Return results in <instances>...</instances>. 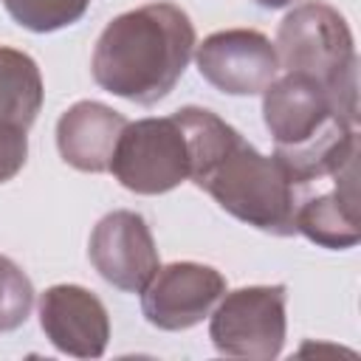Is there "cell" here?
Wrapping results in <instances>:
<instances>
[{"instance_id":"cell-1","label":"cell","mask_w":361,"mask_h":361,"mask_svg":"<svg viewBox=\"0 0 361 361\" xmlns=\"http://www.w3.org/2000/svg\"><path fill=\"white\" fill-rule=\"evenodd\" d=\"M195 28L175 3H147L116 17L93 51V79L130 102L155 104L183 76Z\"/></svg>"},{"instance_id":"cell-2","label":"cell","mask_w":361,"mask_h":361,"mask_svg":"<svg viewBox=\"0 0 361 361\" xmlns=\"http://www.w3.org/2000/svg\"><path fill=\"white\" fill-rule=\"evenodd\" d=\"M200 189H206L226 212L240 217L248 226L274 234H290L293 226V192L290 180L276 164V158L259 155L251 144L231 138V144L200 172L192 178Z\"/></svg>"},{"instance_id":"cell-3","label":"cell","mask_w":361,"mask_h":361,"mask_svg":"<svg viewBox=\"0 0 361 361\" xmlns=\"http://www.w3.org/2000/svg\"><path fill=\"white\" fill-rule=\"evenodd\" d=\"M276 59L288 73L319 79L330 90V99H336V90L341 87V71H353L355 65L347 25L324 3H305L282 20Z\"/></svg>"},{"instance_id":"cell-4","label":"cell","mask_w":361,"mask_h":361,"mask_svg":"<svg viewBox=\"0 0 361 361\" xmlns=\"http://www.w3.org/2000/svg\"><path fill=\"white\" fill-rule=\"evenodd\" d=\"M189 147L175 116L127 124L116 141L110 172L138 195H158L189 178Z\"/></svg>"},{"instance_id":"cell-5","label":"cell","mask_w":361,"mask_h":361,"mask_svg":"<svg viewBox=\"0 0 361 361\" xmlns=\"http://www.w3.org/2000/svg\"><path fill=\"white\" fill-rule=\"evenodd\" d=\"M285 288H240L223 299L212 319V338L228 355H276L285 336Z\"/></svg>"},{"instance_id":"cell-6","label":"cell","mask_w":361,"mask_h":361,"mask_svg":"<svg viewBox=\"0 0 361 361\" xmlns=\"http://www.w3.org/2000/svg\"><path fill=\"white\" fill-rule=\"evenodd\" d=\"M265 124L276 138V152L299 149L341 127L330 90L307 73H285L265 87Z\"/></svg>"},{"instance_id":"cell-7","label":"cell","mask_w":361,"mask_h":361,"mask_svg":"<svg viewBox=\"0 0 361 361\" xmlns=\"http://www.w3.org/2000/svg\"><path fill=\"white\" fill-rule=\"evenodd\" d=\"M197 68L217 90L254 96L274 82L279 59L276 48L259 31L231 28L212 34L197 48Z\"/></svg>"},{"instance_id":"cell-8","label":"cell","mask_w":361,"mask_h":361,"mask_svg":"<svg viewBox=\"0 0 361 361\" xmlns=\"http://www.w3.org/2000/svg\"><path fill=\"white\" fill-rule=\"evenodd\" d=\"M90 262L121 290H144L158 271V254L141 214L113 212L90 234Z\"/></svg>"},{"instance_id":"cell-9","label":"cell","mask_w":361,"mask_h":361,"mask_svg":"<svg viewBox=\"0 0 361 361\" xmlns=\"http://www.w3.org/2000/svg\"><path fill=\"white\" fill-rule=\"evenodd\" d=\"M223 288V276L209 265H166L164 271H155L144 288V316L164 330L192 327L212 310Z\"/></svg>"},{"instance_id":"cell-10","label":"cell","mask_w":361,"mask_h":361,"mask_svg":"<svg viewBox=\"0 0 361 361\" xmlns=\"http://www.w3.org/2000/svg\"><path fill=\"white\" fill-rule=\"evenodd\" d=\"M42 330L73 355H99L107 341V313L102 302L79 285H56L39 302Z\"/></svg>"},{"instance_id":"cell-11","label":"cell","mask_w":361,"mask_h":361,"mask_svg":"<svg viewBox=\"0 0 361 361\" xmlns=\"http://www.w3.org/2000/svg\"><path fill=\"white\" fill-rule=\"evenodd\" d=\"M124 127L127 121L116 110L99 102H79L65 110L56 124L59 155L82 172H104L110 169V158Z\"/></svg>"},{"instance_id":"cell-12","label":"cell","mask_w":361,"mask_h":361,"mask_svg":"<svg viewBox=\"0 0 361 361\" xmlns=\"http://www.w3.org/2000/svg\"><path fill=\"white\" fill-rule=\"evenodd\" d=\"M42 104V79L31 56L0 48V124L28 130Z\"/></svg>"},{"instance_id":"cell-13","label":"cell","mask_w":361,"mask_h":361,"mask_svg":"<svg viewBox=\"0 0 361 361\" xmlns=\"http://www.w3.org/2000/svg\"><path fill=\"white\" fill-rule=\"evenodd\" d=\"M6 11L31 31H56L76 23L90 0H3Z\"/></svg>"},{"instance_id":"cell-14","label":"cell","mask_w":361,"mask_h":361,"mask_svg":"<svg viewBox=\"0 0 361 361\" xmlns=\"http://www.w3.org/2000/svg\"><path fill=\"white\" fill-rule=\"evenodd\" d=\"M31 282L6 257H0V330H14L28 319Z\"/></svg>"},{"instance_id":"cell-15","label":"cell","mask_w":361,"mask_h":361,"mask_svg":"<svg viewBox=\"0 0 361 361\" xmlns=\"http://www.w3.org/2000/svg\"><path fill=\"white\" fill-rule=\"evenodd\" d=\"M25 130L14 124H0V183L14 178L25 164Z\"/></svg>"},{"instance_id":"cell-16","label":"cell","mask_w":361,"mask_h":361,"mask_svg":"<svg viewBox=\"0 0 361 361\" xmlns=\"http://www.w3.org/2000/svg\"><path fill=\"white\" fill-rule=\"evenodd\" d=\"M259 6H265V8H279V6H288V3H293V0H257Z\"/></svg>"}]
</instances>
